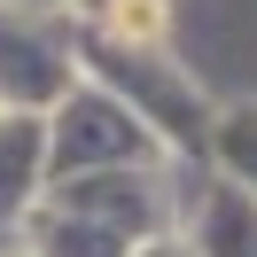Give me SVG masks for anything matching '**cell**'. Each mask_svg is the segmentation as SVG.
I'll return each instance as SVG.
<instances>
[{"mask_svg": "<svg viewBox=\"0 0 257 257\" xmlns=\"http://www.w3.org/2000/svg\"><path fill=\"white\" fill-rule=\"evenodd\" d=\"M109 24H117V39H156L164 32V0H117Z\"/></svg>", "mask_w": 257, "mask_h": 257, "instance_id": "obj_1", "label": "cell"}]
</instances>
